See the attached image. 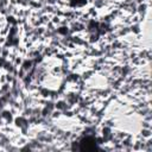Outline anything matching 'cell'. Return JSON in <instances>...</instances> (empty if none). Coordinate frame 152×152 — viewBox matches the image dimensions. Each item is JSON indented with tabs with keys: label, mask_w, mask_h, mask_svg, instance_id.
<instances>
[{
	"label": "cell",
	"mask_w": 152,
	"mask_h": 152,
	"mask_svg": "<svg viewBox=\"0 0 152 152\" xmlns=\"http://www.w3.org/2000/svg\"><path fill=\"white\" fill-rule=\"evenodd\" d=\"M96 147V144L94 142V140L91 139H86L83 140V142H81V150H86V151H91Z\"/></svg>",
	"instance_id": "obj_1"
}]
</instances>
